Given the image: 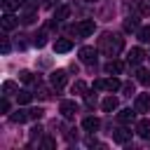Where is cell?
Masks as SVG:
<instances>
[{
  "mask_svg": "<svg viewBox=\"0 0 150 150\" xmlns=\"http://www.w3.org/2000/svg\"><path fill=\"white\" fill-rule=\"evenodd\" d=\"M42 5L45 7H54V0H42Z\"/></svg>",
  "mask_w": 150,
  "mask_h": 150,
  "instance_id": "obj_37",
  "label": "cell"
},
{
  "mask_svg": "<svg viewBox=\"0 0 150 150\" xmlns=\"http://www.w3.org/2000/svg\"><path fill=\"white\" fill-rule=\"evenodd\" d=\"M54 145H56L54 138H45V141H42V148H54Z\"/></svg>",
  "mask_w": 150,
  "mask_h": 150,
  "instance_id": "obj_35",
  "label": "cell"
},
{
  "mask_svg": "<svg viewBox=\"0 0 150 150\" xmlns=\"http://www.w3.org/2000/svg\"><path fill=\"white\" fill-rule=\"evenodd\" d=\"M112 141L120 143V145H124V143L131 141V131L124 129V127H117V129H112Z\"/></svg>",
  "mask_w": 150,
  "mask_h": 150,
  "instance_id": "obj_8",
  "label": "cell"
},
{
  "mask_svg": "<svg viewBox=\"0 0 150 150\" xmlns=\"http://www.w3.org/2000/svg\"><path fill=\"white\" fill-rule=\"evenodd\" d=\"M136 134L141 138H150V120L148 117H143V120L136 122Z\"/></svg>",
  "mask_w": 150,
  "mask_h": 150,
  "instance_id": "obj_11",
  "label": "cell"
},
{
  "mask_svg": "<svg viewBox=\"0 0 150 150\" xmlns=\"http://www.w3.org/2000/svg\"><path fill=\"white\" fill-rule=\"evenodd\" d=\"M21 7V0H2V9L5 12H14Z\"/></svg>",
  "mask_w": 150,
  "mask_h": 150,
  "instance_id": "obj_24",
  "label": "cell"
},
{
  "mask_svg": "<svg viewBox=\"0 0 150 150\" xmlns=\"http://www.w3.org/2000/svg\"><path fill=\"white\" fill-rule=\"evenodd\" d=\"M42 115H45L42 108H30V110H28V120H40Z\"/></svg>",
  "mask_w": 150,
  "mask_h": 150,
  "instance_id": "obj_28",
  "label": "cell"
},
{
  "mask_svg": "<svg viewBox=\"0 0 150 150\" xmlns=\"http://www.w3.org/2000/svg\"><path fill=\"white\" fill-rule=\"evenodd\" d=\"M70 91H73L75 96H84V94H87V84H84L82 80H77V82L73 84V89H70Z\"/></svg>",
  "mask_w": 150,
  "mask_h": 150,
  "instance_id": "obj_23",
  "label": "cell"
},
{
  "mask_svg": "<svg viewBox=\"0 0 150 150\" xmlns=\"http://www.w3.org/2000/svg\"><path fill=\"white\" fill-rule=\"evenodd\" d=\"M143 59H145V52H143L141 47H131V49L127 52V61H129V66H138Z\"/></svg>",
  "mask_w": 150,
  "mask_h": 150,
  "instance_id": "obj_6",
  "label": "cell"
},
{
  "mask_svg": "<svg viewBox=\"0 0 150 150\" xmlns=\"http://www.w3.org/2000/svg\"><path fill=\"white\" fill-rule=\"evenodd\" d=\"M30 101H33V94H30V91L23 89V91L16 94V103H19V105H26V103H30Z\"/></svg>",
  "mask_w": 150,
  "mask_h": 150,
  "instance_id": "obj_21",
  "label": "cell"
},
{
  "mask_svg": "<svg viewBox=\"0 0 150 150\" xmlns=\"http://www.w3.org/2000/svg\"><path fill=\"white\" fill-rule=\"evenodd\" d=\"M19 80H21V82H40V80H35V77H33V73H30V70H19Z\"/></svg>",
  "mask_w": 150,
  "mask_h": 150,
  "instance_id": "obj_26",
  "label": "cell"
},
{
  "mask_svg": "<svg viewBox=\"0 0 150 150\" xmlns=\"http://www.w3.org/2000/svg\"><path fill=\"white\" fill-rule=\"evenodd\" d=\"M0 23H2V28H5V30H14V28L19 26V21H16V16H14L12 12H5V16H2V21H0Z\"/></svg>",
  "mask_w": 150,
  "mask_h": 150,
  "instance_id": "obj_12",
  "label": "cell"
},
{
  "mask_svg": "<svg viewBox=\"0 0 150 150\" xmlns=\"http://www.w3.org/2000/svg\"><path fill=\"white\" fill-rule=\"evenodd\" d=\"M80 61L87 63V66L96 63V49H94V47H82V49H80Z\"/></svg>",
  "mask_w": 150,
  "mask_h": 150,
  "instance_id": "obj_10",
  "label": "cell"
},
{
  "mask_svg": "<svg viewBox=\"0 0 150 150\" xmlns=\"http://www.w3.org/2000/svg\"><path fill=\"white\" fill-rule=\"evenodd\" d=\"M33 45H35V47H45V45H47V33L40 30V33L33 38Z\"/></svg>",
  "mask_w": 150,
  "mask_h": 150,
  "instance_id": "obj_25",
  "label": "cell"
},
{
  "mask_svg": "<svg viewBox=\"0 0 150 150\" xmlns=\"http://www.w3.org/2000/svg\"><path fill=\"white\" fill-rule=\"evenodd\" d=\"M141 26H138V16H129V19H124V30L127 33H134V30H138Z\"/></svg>",
  "mask_w": 150,
  "mask_h": 150,
  "instance_id": "obj_18",
  "label": "cell"
},
{
  "mask_svg": "<svg viewBox=\"0 0 150 150\" xmlns=\"http://www.w3.org/2000/svg\"><path fill=\"white\" fill-rule=\"evenodd\" d=\"M0 112H9V101L2 96V101H0Z\"/></svg>",
  "mask_w": 150,
  "mask_h": 150,
  "instance_id": "obj_32",
  "label": "cell"
},
{
  "mask_svg": "<svg viewBox=\"0 0 150 150\" xmlns=\"http://www.w3.org/2000/svg\"><path fill=\"white\" fill-rule=\"evenodd\" d=\"M9 120H12L14 124H23V122L28 120V110H16V112L9 115Z\"/></svg>",
  "mask_w": 150,
  "mask_h": 150,
  "instance_id": "obj_19",
  "label": "cell"
},
{
  "mask_svg": "<svg viewBox=\"0 0 150 150\" xmlns=\"http://www.w3.org/2000/svg\"><path fill=\"white\" fill-rule=\"evenodd\" d=\"M98 127H101V120H98V117H94V115L82 120V129H84V131H96Z\"/></svg>",
  "mask_w": 150,
  "mask_h": 150,
  "instance_id": "obj_15",
  "label": "cell"
},
{
  "mask_svg": "<svg viewBox=\"0 0 150 150\" xmlns=\"http://www.w3.org/2000/svg\"><path fill=\"white\" fill-rule=\"evenodd\" d=\"M84 101H87L89 108H94V105H96V94H94V96H91V94H84Z\"/></svg>",
  "mask_w": 150,
  "mask_h": 150,
  "instance_id": "obj_31",
  "label": "cell"
},
{
  "mask_svg": "<svg viewBox=\"0 0 150 150\" xmlns=\"http://www.w3.org/2000/svg\"><path fill=\"white\" fill-rule=\"evenodd\" d=\"M122 70H124V63H122V61H115V59H110V61L105 63V73H108V75H120Z\"/></svg>",
  "mask_w": 150,
  "mask_h": 150,
  "instance_id": "obj_13",
  "label": "cell"
},
{
  "mask_svg": "<svg viewBox=\"0 0 150 150\" xmlns=\"http://www.w3.org/2000/svg\"><path fill=\"white\" fill-rule=\"evenodd\" d=\"M70 49H73V40L70 38H56V42H54V52L56 54H66Z\"/></svg>",
  "mask_w": 150,
  "mask_h": 150,
  "instance_id": "obj_9",
  "label": "cell"
},
{
  "mask_svg": "<svg viewBox=\"0 0 150 150\" xmlns=\"http://www.w3.org/2000/svg\"><path fill=\"white\" fill-rule=\"evenodd\" d=\"M59 112H61L66 120H70V117H75V112H77V103H75V101H61Z\"/></svg>",
  "mask_w": 150,
  "mask_h": 150,
  "instance_id": "obj_7",
  "label": "cell"
},
{
  "mask_svg": "<svg viewBox=\"0 0 150 150\" xmlns=\"http://www.w3.org/2000/svg\"><path fill=\"white\" fill-rule=\"evenodd\" d=\"M84 2H96V0H84Z\"/></svg>",
  "mask_w": 150,
  "mask_h": 150,
  "instance_id": "obj_38",
  "label": "cell"
},
{
  "mask_svg": "<svg viewBox=\"0 0 150 150\" xmlns=\"http://www.w3.org/2000/svg\"><path fill=\"white\" fill-rule=\"evenodd\" d=\"M136 80H138L141 84H145V87H148V84H150V70L138 68V70H136Z\"/></svg>",
  "mask_w": 150,
  "mask_h": 150,
  "instance_id": "obj_20",
  "label": "cell"
},
{
  "mask_svg": "<svg viewBox=\"0 0 150 150\" xmlns=\"http://www.w3.org/2000/svg\"><path fill=\"white\" fill-rule=\"evenodd\" d=\"M21 9L23 12H35L38 9V0H23L21 2Z\"/></svg>",
  "mask_w": 150,
  "mask_h": 150,
  "instance_id": "obj_27",
  "label": "cell"
},
{
  "mask_svg": "<svg viewBox=\"0 0 150 150\" xmlns=\"http://www.w3.org/2000/svg\"><path fill=\"white\" fill-rule=\"evenodd\" d=\"M117 117H120V122L129 124V122H134V120H136V108H134V110H131V108H122V110L117 112Z\"/></svg>",
  "mask_w": 150,
  "mask_h": 150,
  "instance_id": "obj_14",
  "label": "cell"
},
{
  "mask_svg": "<svg viewBox=\"0 0 150 150\" xmlns=\"http://www.w3.org/2000/svg\"><path fill=\"white\" fill-rule=\"evenodd\" d=\"M122 91H124V96H131V94H136V87H134V82H124V84H122Z\"/></svg>",
  "mask_w": 150,
  "mask_h": 150,
  "instance_id": "obj_30",
  "label": "cell"
},
{
  "mask_svg": "<svg viewBox=\"0 0 150 150\" xmlns=\"http://www.w3.org/2000/svg\"><path fill=\"white\" fill-rule=\"evenodd\" d=\"M38 96H40V98H49L52 94H49V89H45V87H40V89H38Z\"/></svg>",
  "mask_w": 150,
  "mask_h": 150,
  "instance_id": "obj_33",
  "label": "cell"
},
{
  "mask_svg": "<svg viewBox=\"0 0 150 150\" xmlns=\"http://www.w3.org/2000/svg\"><path fill=\"white\" fill-rule=\"evenodd\" d=\"M68 16H70V7H68V5H61V7L54 9V19H56V21H66Z\"/></svg>",
  "mask_w": 150,
  "mask_h": 150,
  "instance_id": "obj_16",
  "label": "cell"
},
{
  "mask_svg": "<svg viewBox=\"0 0 150 150\" xmlns=\"http://www.w3.org/2000/svg\"><path fill=\"white\" fill-rule=\"evenodd\" d=\"M14 89H16V84H14L12 80H7V82H2V94H5V96H7V94H12Z\"/></svg>",
  "mask_w": 150,
  "mask_h": 150,
  "instance_id": "obj_29",
  "label": "cell"
},
{
  "mask_svg": "<svg viewBox=\"0 0 150 150\" xmlns=\"http://www.w3.org/2000/svg\"><path fill=\"white\" fill-rule=\"evenodd\" d=\"M49 82H52L54 89H61V87H66V82H68V73H66V70H54V73L49 75Z\"/></svg>",
  "mask_w": 150,
  "mask_h": 150,
  "instance_id": "obj_4",
  "label": "cell"
},
{
  "mask_svg": "<svg viewBox=\"0 0 150 150\" xmlns=\"http://www.w3.org/2000/svg\"><path fill=\"white\" fill-rule=\"evenodd\" d=\"M117 105H120V103H117V98H115V96H105V98H103V103H101V108H103L105 112L117 110Z\"/></svg>",
  "mask_w": 150,
  "mask_h": 150,
  "instance_id": "obj_17",
  "label": "cell"
},
{
  "mask_svg": "<svg viewBox=\"0 0 150 150\" xmlns=\"http://www.w3.org/2000/svg\"><path fill=\"white\" fill-rule=\"evenodd\" d=\"M136 38H138L141 42H150V26H141V28L136 30Z\"/></svg>",
  "mask_w": 150,
  "mask_h": 150,
  "instance_id": "obj_22",
  "label": "cell"
},
{
  "mask_svg": "<svg viewBox=\"0 0 150 150\" xmlns=\"http://www.w3.org/2000/svg\"><path fill=\"white\" fill-rule=\"evenodd\" d=\"M40 131H42L40 127H33V129H30V138H35V136H40Z\"/></svg>",
  "mask_w": 150,
  "mask_h": 150,
  "instance_id": "obj_36",
  "label": "cell"
},
{
  "mask_svg": "<svg viewBox=\"0 0 150 150\" xmlns=\"http://www.w3.org/2000/svg\"><path fill=\"white\" fill-rule=\"evenodd\" d=\"M94 89L117 91V89H122V82H120V77H117V75H110V77H105V80H96V82H94Z\"/></svg>",
  "mask_w": 150,
  "mask_h": 150,
  "instance_id": "obj_2",
  "label": "cell"
},
{
  "mask_svg": "<svg viewBox=\"0 0 150 150\" xmlns=\"http://www.w3.org/2000/svg\"><path fill=\"white\" fill-rule=\"evenodd\" d=\"M134 108L136 112H150V94H136Z\"/></svg>",
  "mask_w": 150,
  "mask_h": 150,
  "instance_id": "obj_5",
  "label": "cell"
},
{
  "mask_svg": "<svg viewBox=\"0 0 150 150\" xmlns=\"http://www.w3.org/2000/svg\"><path fill=\"white\" fill-rule=\"evenodd\" d=\"M94 28H96L94 19H82L77 26H73V33H75L77 38H87V35H91V33H94Z\"/></svg>",
  "mask_w": 150,
  "mask_h": 150,
  "instance_id": "obj_3",
  "label": "cell"
},
{
  "mask_svg": "<svg viewBox=\"0 0 150 150\" xmlns=\"http://www.w3.org/2000/svg\"><path fill=\"white\" fill-rule=\"evenodd\" d=\"M98 47H101L108 56H115V54H120V52L124 49V40H122L120 35H115V33H103L101 40H98Z\"/></svg>",
  "mask_w": 150,
  "mask_h": 150,
  "instance_id": "obj_1",
  "label": "cell"
},
{
  "mask_svg": "<svg viewBox=\"0 0 150 150\" xmlns=\"http://www.w3.org/2000/svg\"><path fill=\"white\" fill-rule=\"evenodd\" d=\"M0 52H2V54H7V52H9V42H7V38H2V45H0Z\"/></svg>",
  "mask_w": 150,
  "mask_h": 150,
  "instance_id": "obj_34",
  "label": "cell"
}]
</instances>
